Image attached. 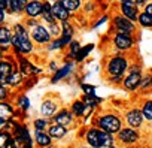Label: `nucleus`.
<instances>
[{
  "label": "nucleus",
  "mask_w": 152,
  "mask_h": 148,
  "mask_svg": "<svg viewBox=\"0 0 152 148\" xmlns=\"http://www.w3.org/2000/svg\"><path fill=\"white\" fill-rule=\"evenodd\" d=\"M73 66H75L73 63L67 61V63H66V64H64L61 69H58V70L55 72V75L52 77V80H51V81H52V82H58L60 80H63V78L69 77V75H70V72L73 70Z\"/></svg>",
  "instance_id": "obj_21"
},
{
  "label": "nucleus",
  "mask_w": 152,
  "mask_h": 148,
  "mask_svg": "<svg viewBox=\"0 0 152 148\" xmlns=\"http://www.w3.org/2000/svg\"><path fill=\"white\" fill-rule=\"evenodd\" d=\"M93 49H94V43L85 45L84 48H81L79 54L76 55V58H75V60H76V61H82V60H84V58H85V57H87V55H88V54H90V52L93 51Z\"/></svg>",
  "instance_id": "obj_32"
},
{
  "label": "nucleus",
  "mask_w": 152,
  "mask_h": 148,
  "mask_svg": "<svg viewBox=\"0 0 152 148\" xmlns=\"http://www.w3.org/2000/svg\"><path fill=\"white\" fill-rule=\"evenodd\" d=\"M63 39L72 42V38H73V27L69 21H61V36Z\"/></svg>",
  "instance_id": "obj_24"
},
{
  "label": "nucleus",
  "mask_w": 152,
  "mask_h": 148,
  "mask_svg": "<svg viewBox=\"0 0 152 148\" xmlns=\"http://www.w3.org/2000/svg\"><path fill=\"white\" fill-rule=\"evenodd\" d=\"M0 114H2V118H5V120H9V117L14 114V108L9 105V103H5V102H2L0 103Z\"/></svg>",
  "instance_id": "obj_31"
},
{
  "label": "nucleus",
  "mask_w": 152,
  "mask_h": 148,
  "mask_svg": "<svg viewBox=\"0 0 152 148\" xmlns=\"http://www.w3.org/2000/svg\"><path fill=\"white\" fill-rule=\"evenodd\" d=\"M52 14H54L55 20L61 23V21H69L72 12H69V11L64 8V5L58 0V2H54V3H52Z\"/></svg>",
  "instance_id": "obj_14"
},
{
  "label": "nucleus",
  "mask_w": 152,
  "mask_h": 148,
  "mask_svg": "<svg viewBox=\"0 0 152 148\" xmlns=\"http://www.w3.org/2000/svg\"><path fill=\"white\" fill-rule=\"evenodd\" d=\"M151 2V0H134V5L139 8V9H145V6Z\"/></svg>",
  "instance_id": "obj_41"
},
{
  "label": "nucleus",
  "mask_w": 152,
  "mask_h": 148,
  "mask_svg": "<svg viewBox=\"0 0 152 148\" xmlns=\"http://www.w3.org/2000/svg\"><path fill=\"white\" fill-rule=\"evenodd\" d=\"M91 109H93V108L88 106L84 100H76V102H73V103H72V108H70V111L73 112L75 117H84V115L87 114V111H91Z\"/></svg>",
  "instance_id": "obj_20"
},
{
  "label": "nucleus",
  "mask_w": 152,
  "mask_h": 148,
  "mask_svg": "<svg viewBox=\"0 0 152 148\" xmlns=\"http://www.w3.org/2000/svg\"><path fill=\"white\" fill-rule=\"evenodd\" d=\"M107 20H109V17H107V15L104 14V15H103L102 18H99V20H97V23H94L93 29H99V27H100V26H103V24H104V23H106Z\"/></svg>",
  "instance_id": "obj_39"
},
{
  "label": "nucleus",
  "mask_w": 152,
  "mask_h": 148,
  "mask_svg": "<svg viewBox=\"0 0 152 148\" xmlns=\"http://www.w3.org/2000/svg\"><path fill=\"white\" fill-rule=\"evenodd\" d=\"M42 21H45V24H52L55 23V17L52 14V2H48V0H43V11H42V15H40Z\"/></svg>",
  "instance_id": "obj_17"
},
{
  "label": "nucleus",
  "mask_w": 152,
  "mask_h": 148,
  "mask_svg": "<svg viewBox=\"0 0 152 148\" xmlns=\"http://www.w3.org/2000/svg\"><path fill=\"white\" fill-rule=\"evenodd\" d=\"M30 36H31L33 42H36L39 45H49L52 42V35L49 33L48 27L42 23H39L36 27L30 29Z\"/></svg>",
  "instance_id": "obj_4"
},
{
  "label": "nucleus",
  "mask_w": 152,
  "mask_h": 148,
  "mask_svg": "<svg viewBox=\"0 0 152 148\" xmlns=\"http://www.w3.org/2000/svg\"><path fill=\"white\" fill-rule=\"evenodd\" d=\"M127 69H128V60L122 55L110 57L109 61L106 63V73L112 82H119Z\"/></svg>",
  "instance_id": "obj_2"
},
{
  "label": "nucleus",
  "mask_w": 152,
  "mask_h": 148,
  "mask_svg": "<svg viewBox=\"0 0 152 148\" xmlns=\"http://www.w3.org/2000/svg\"><path fill=\"white\" fill-rule=\"evenodd\" d=\"M58 112V105L55 100L52 99H46L45 102H42L40 105V114L43 115V118H54Z\"/></svg>",
  "instance_id": "obj_13"
},
{
  "label": "nucleus",
  "mask_w": 152,
  "mask_h": 148,
  "mask_svg": "<svg viewBox=\"0 0 152 148\" xmlns=\"http://www.w3.org/2000/svg\"><path fill=\"white\" fill-rule=\"evenodd\" d=\"M23 78H24L23 70H15V72H12V75H11L9 78H6L5 82H6L8 85H18V84L23 82Z\"/></svg>",
  "instance_id": "obj_26"
},
{
  "label": "nucleus",
  "mask_w": 152,
  "mask_h": 148,
  "mask_svg": "<svg viewBox=\"0 0 152 148\" xmlns=\"http://www.w3.org/2000/svg\"><path fill=\"white\" fill-rule=\"evenodd\" d=\"M34 139H36L37 147H40V148L51 147V142H52V138H51L49 133L45 132V130H36V132H34Z\"/></svg>",
  "instance_id": "obj_19"
},
{
  "label": "nucleus",
  "mask_w": 152,
  "mask_h": 148,
  "mask_svg": "<svg viewBox=\"0 0 152 148\" xmlns=\"http://www.w3.org/2000/svg\"><path fill=\"white\" fill-rule=\"evenodd\" d=\"M66 45H70V42L69 40H66V39H63V38H58V39H54L51 43H49V51H57V49H61V48H64Z\"/></svg>",
  "instance_id": "obj_30"
},
{
  "label": "nucleus",
  "mask_w": 152,
  "mask_h": 148,
  "mask_svg": "<svg viewBox=\"0 0 152 148\" xmlns=\"http://www.w3.org/2000/svg\"><path fill=\"white\" fill-rule=\"evenodd\" d=\"M85 142L93 148H102V129L91 127L85 132Z\"/></svg>",
  "instance_id": "obj_11"
},
{
  "label": "nucleus",
  "mask_w": 152,
  "mask_h": 148,
  "mask_svg": "<svg viewBox=\"0 0 152 148\" xmlns=\"http://www.w3.org/2000/svg\"><path fill=\"white\" fill-rule=\"evenodd\" d=\"M33 126H34V130H48V127H49L46 118H36Z\"/></svg>",
  "instance_id": "obj_34"
},
{
  "label": "nucleus",
  "mask_w": 152,
  "mask_h": 148,
  "mask_svg": "<svg viewBox=\"0 0 152 148\" xmlns=\"http://www.w3.org/2000/svg\"><path fill=\"white\" fill-rule=\"evenodd\" d=\"M6 97H8V88L5 84H2V87H0V99H2V102H5Z\"/></svg>",
  "instance_id": "obj_40"
},
{
  "label": "nucleus",
  "mask_w": 152,
  "mask_h": 148,
  "mask_svg": "<svg viewBox=\"0 0 152 148\" xmlns=\"http://www.w3.org/2000/svg\"><path fill=\"white\" fill-rule=\"evenodd\" d=\"M112 40H113V45L121 51H128L134 43V38L130 33H115Z\"/></svg>",
  "instance_id": "obj_8"
},
{
  "label": "nucleus",
  "mask_w": 152,
  "mask_h": 148,
  "mask_svg": "<svg viewBox=\"0 0 152 148\" xmlns=\"http://www.w3.org/2000/svg\"><path fill=\"white\" fill-rule=\"evenodd\" d=\"M96 126L110 135H116L121 129H122V120L119 115L107 112V114H102L97 117L96 120Z\"/></svg>",
  "instance_id": "obj_3"
},
{
  "label": "nucleus",
  "mask_w": 152,
  "mask_h": 148,
  "mask_svg": "<svg viewBox=\"0 0 152 148\" xmlns=\"http://www.w3.org/2000/svg\"><path fill=\"white\" fill-rule=\"evenodd\" d=\"M46 27H48L49 33H51L54 38H57V36H60V35H61V23L58 24V23L55 21V23H52V24H48Z\"/></svg>",
  "instance_id": "obj_35"
},
{
  "label": "nucleus",
  "mask_w": 152,
  "mask_h": 148,
  "mask_svg": "<svg viewBox=\"0 0 152 148\" xmlns=\"http://www.w3.org/2000/svg\"><path fill=\"white\" fill-rule=\"evenodd\" d=\"M12 38H14V33L6 26L0 27V45H2V51L3 52H5V49L8 51L9 45H12Z\"/></svg>",
  "instance_id": "obj_16"
},
{
  "label": "nucleus",
  "mask_w": 152,
  "mask_h": 148,
  "mask_svg": "<svg viewBox=\"0 0 152 148\" xmlns=\"http://www.w3.org/2000/svg\"><path fill=\"white\" fill-rule=\"evenodd\" d=\"M151 87H152V77H151V75H149V77H143V80H142L139 88H142V90H148V88H151Z\"/></svg>",
  "instance_id": "obj_37"
},
{
  "label": "nucleus",
  "mask_w": 152,
  "mask_h": 148,
  "mask_svg": "<svg viewBox=\"0 0 152 148\" xmlns=\"http://www.w3.org/2000/svg\"><path fill=\"white\" fill-rule=\"evenodd\" d=\"M137 23H139V26L143 27V29H152V15H149V14H146V12L143 11V12H140Z\"/></svg>",
  "instance_id": "obj_28"
},
{
  "label": "nucleus",
  "mask_w": 152,
  "mask_h": 148,
  "mask_svg": "<svg viewBox=\"0 0 152 148\" xmlns=\"http://www.w3.org/2000/svg\"><path fill=\"white\" fill-rule=\"evenodd\" d=\"M113 29L116 33H130L133 35V32L136 30V23L131 21L130 18L124 17L122 14H118L113 17Z\"/></svg>",
  "instance_id": "obj_5"
},
{
  "label": "nucleus",
  "mask_w": 152,
  "mask_h": 148,
  "mask_svg": "<svg viewBox=\"0 0 152 148\" xmlns=\"http://www.w3.org/2000/svg\"><path fill=\"white\" fill-rule=\"evenodd\" d=\"M119 14H122L124 17L130 18L131 21L137 23L140 9L134 5V2H124V3H119Z\"/></svg>",
  "instance_id": "obj_10"
},
{
  "label": "nucleus",
  "mask_w": 152,
  "mask_h": 148,
  "mask_svg": "<svg viewBox=\"0 0 152 148\" xmlns=\"http://www.w3.org/2000/svg\"><path fill=\"white\" fill-rule=\"evenodd\" d=\"M143 11H145L146 14H149V15H152V0H151V2H149V3H148V5L145 6V9H143Z\"/></svg>",
  "instance_id": "obj_42"
},
{
  "label": "nucleus",
  "mask_w": 152,
  "mask_h": 148,
  "mask_svg": "<svg viewBox=\"0 0 152 148\" xmlns=\"http://www.w3.org/2000/svg\"><path fill=\"white\" fill-rule=\"evenodd\" d=\"M67 132H69L67 127H64L61 124H57V123H52L48 127V133H49V136L52 139H61V138H64L67 135Z\"/></svg>",
  "instance_id": "obj_18"
},
{
  "label": "nucleus",
  "mask_w": 152,
  "mask_h": 148,
  "mask_svg": "<svg viewBox=\"0 0 152 148\" xmlns=\"http://www.w3.org/2000/svg\"><path fill=\"white\" fill-rule=\"evenodd\" d=\"M119 3H124V2H134V0H118Z\"/></svg>",
  "instance_id": "obj_45"
},
{
  "label": "nucleus",
  "mask_w": 152,
  "mask_h": 148,
  "mask_svg": "<svg viewBox=\"0 0 152 148\" xmlns=\"http://www.w3.org/2000/svg\"><path fill=\"white\" fill-rule=\"evenodd\" d=\"M0 9H2V15H0V21H2V23H5V18H6V14L9 12L8 9H3V8H0Z\"/></svg>",
  "instance_id": "obj_43"
},
{
  "label": "nucleus",
  "mask_w": 152,
  "mask_h": 148,
  "mask_svg": "<svg viewBox=\"0 0 152 148\" xmlns=\"http://www.w3.org/2000/svg\"><path fill=\"white\" fill-rule=\"evenodd\" d=\"M82 90H84V91H85V94H88V96H96V94H94V90H96V87H94V85L84 84V85H82Z\"/></svg>",
  "instance_id": "obj_38"
},
{
  "label": "nucleus",
  "mask_w": 152,
  "mask_h": 148,
  "mask_svg": "<svg viewBox=\"0 0 152 148\" xmlns=\"http://www.w3.org/2000/svg\"><path fill=\"white\" fill-rule=\"evenodd\" d=\"M142 80H143V77H142V73H140V70H131L128 75L122 80V85H124V88L125 90H130V91H133V90H136V88H139L140 87V82H142Z\"/></svg>",
  "instance_id": "obj_9"
},
{
  "label": "nucleus",
  "mask_w": 152,
  "mask_h": 148,
  "mask_svg": "<svg viewBox=\"0 0 152 148\" xmlns=\"http://www.w3.org/2000/svg\"><path fill=\"white\" fill-rule=\"evenodd\" d=\"M48 2H52L54 3V2H58V0H48Z\"/></svg>",
  "instance_id": "obj_47"
},
{
  "label": "nucleus",
  "mask_w": 152,
  "mask_h": 148,
  "mask_svg": "<svg viewBox=\"0 0 152 148\" xmlns=\"http://www.w3.org/2000/svg\"><path fill=\"white\" fill-rule=\"evenodd\" d=\"M49 67H51V69H57V64H55V63H54V61H52V63H51V66H49Z\"/></svg>",
  "instance_id": "obj_44"
},
{
  "label": "nucleus",
  "mask_w": 152,
  "mask_h": 148,
  "mask_svg": "<svg viewBox=\"0 0 152 148\" xmlns=\"http://www.w3.org/2000/svg\"><path fill=\"white\" fill-rule=\"evenodd\" d=\"M79 51H81V45H79V42H78V40H72L70 45H69V57L76 58V55L79 54Z\"/></svg>",
  "instance_id": "obj_33"
},
{
  "label": "nucleus",
  "mask_w": 152,
  "mask_h": 148,
  "mask_svg": "<svg viewBox=\"0 0 152 148\" xmlns=\"http://www.w3.org/2000/svg\"><path fill=\"white\" fill-rule=\"evenodd\" d=\"M116 139L122 144V145H131L134 142H137L140 139L137 129L133 127H122L118 133H116Z\"/></svg>",
  "instance_id": "obj_6"
},
{
  "label": "nucleus",
  "mask_w": 152,
  "mask_h": 148,
  "mask_svg": "<svg viewBox=\"0 0 152 148\" xmlns=\"http://www.w3.org/2000/svg\"><path fill=\"white\" fill-rule=\"evenodd\" d=\"M42 11H43V2L42 0H30L26 6V9H24V14H26L27 18L37 20V18H40Z\"/></svg>",
  "instance_id": "obj_12"
},
{
  "label": "nucleus",
  "mask_w": 152,
  "mask_h": 148,
  "mask_svg": "<svg viewBox=\"0 0 152 148\" xmlns=\"http://www.w3.org/2000/svg\"><path fill=\"white\" fill-rule=\"evenodd\" d=\"M60 2L64 5V8L69 12H76L82 6V0H60Z\"/></svg>",
  "instance_id": "obj_27"
},
{
  "label": "nucleus",
  "mask_w": 152,
  "mask_h": 148,
  "mask_svg": "<svg viewBox=\"0 0 152 148\" xmlns=\"http://www.w3.org/2000/svg\"><path fill=\"white\" fill-rule=\"evenodd\" d=\"M8 2H9V3H11V0H8Z\"/></svg>",
  "instance_id": "obj_49"
},
{
  "label": "nucleus",
  "mask_w": 152,
  "mask_h": 148,
  "mask_svg": "<svg viewBox=\"0 0 152 148\" xmlns=\"http://www.w3.org/2000/svg\"><path fill=\"white\" fill-rule=\"evenodd\" d=\"M18 105H20V108L23 111H28L30 109V99H27L26 96H21L18 99Z\"/></svg>",
  "instance_id": "obj_36"
},
{
  "label": "nucleus",
  "mask_w": 152,
  "mask_h": 148,
  "mask_svg": "<svg viewBox=\"0 0 152 148\" xmlns=\"http://www.w3.org/2000/svg\"><path fill=\"white\" fill-rule=\"evenodd\" d=\"M30 2V0H11V3H9V12L12 14H20V12H24L27 3Z\"/></svg>",
  "instance_id": "obj_22"
},
{
  "label": "nucleus",
  "mask_w": 152,
  "mask_h": 148,
  "mask_svg": "<svg viewBox=\"0 0 152 148\" xmlns=\"http://www.w3.org/2000/svg\"><path fill=\"white\" fill-rule=\"evenodd\" d=\"M54 121L57 124H61L64 127H69L73 124V112L69 109H61L57 112V115L54 117Z\"/></svg>",
  "instance_id": "obj_15"
},
{
  "label": "nucleus",
  "mask_w": 152,
  "mask_h": 148,
  "mask_svg": "<svg viewBox=\"0 0 152 148\" xmlns=\"http://www.w3.org/2000/svg\"><path fill=\"white\" fill-rule=\"evenodd\" d=\"M12 46H14L17 54H30L33 51V39L30 36L28 29L24 24H15L14 26Z\"/></svg>",
  "instance_id": "obj_1"
},
{
  "label": "nucleus",
  "mask_w": 152,
  "mask_h": 148,
  "mask_svg": "<svg viewBox=\"0 0 152 148\" xmlns=\"http://www.w3.org/2000/svg\"><path fill=\"white\" fill-rule=\"evenodd\" d=\"M140 109H142V112H143V117H145V120H148V121H152V99H148V100H145Z\"/></svg>",
  "instance_id": "obj_29"
},
{
  "label": "nucleus",
  "mask_w": 152,
  "mask_h": 148,
  "mask_svg": "<svg viewBox=\"0 0 152 148\" xmlns=\"http://www.w3.org/2000/svg\"><path fill=\"white\" fill-rule=\"evenodd\" d=\"M12 141H14V135L8 130L6 132L2 130V135H0V148H11Z\"/></svg>",
  "instance_id": "obj_25"
},
{
  "label": "nucleus",
  "mask_w": 152,
  "mask_h": 148,
  "mask_svg": "<svg viewBox=\"0 0 152 148\" xmlns=\"http://www.w3.org/2000/svg\"><path fill=\"white\" fill-rule=\"evenodd\" d=\"M12 75V64L6 60H2L0 63V80H2V84H5L6 78H9Z\"/></svg>",
  "instance_id": "obj_23"
},
{
  "label": "nucleus",
  "mask_w": 152,
  "mask_h": 148,
  "mask_svg": "<svg viewBox=\"0 0 152 148\" xmlns=\"http://www.w3.org/2000/svg\"><path fill=\"white\" fill-rule=\"evenodd\" d=\"M110 148H116V147H115V145H113V147H110Z\"/></svg>",
  "instance_id": "obj_48"
},
{
  "label": "nucleus",
  "mask_w": 152,
  "mask_h": 148,
  "mask_svg": "<svg viewBox=\"0 0 152 148\" xmlns=\"http://www.w3.org/2000/svg\"><path fill=\"white\" fill-rule=\"evenodd\" d=\"M79 148H93V147H90V145H88V147H79Z\"/></svg>",
  "instance_id": "obj_46"
},
{
  "label": "nucleus",
  "mask_w": 152,
  "mask_h": 148,
  "mask_svg": "<svg viewBox=\"0 0 152 148\" xmlns=\"http://www.w3.org/2000/svg\"><path fill=\"white\" fill-rule=\"evenodd\" d=\"M125 121L128 124V127H133V129H140L143 126V121H145V117H143V112L140 108H131L130 111H127L125 114Z\"/></svg>",
  "instance_id": "obj_7"
}]
</instances>
